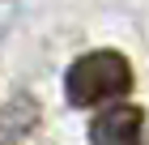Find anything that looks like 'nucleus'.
I'll return each mask as SVG.
<instances>
[{
	"label": "nucleus",
	"mask_w": 149,
	"mask_h": 145,
	"mask_svg": "<svg viewBox=\"0 0 149 145\" xmlns=\"http://www.w3.org/2000/svg\"><path fill=\"white\" fill-rule=\"evenodd\" d=\"M128 90H132V64L119 51H90L64 73V94L72 107H94Z\"/></svg>",
	"instance_id": "nucleus-1"
},
{
	"label": "nucleus",
	"mask_w": 149,
	"mask_h": 145,
	"mask_svg": "<svg viewBox=\"0 0 149 145\" xmlns=\"http://www.w3.org/2000/svg\"><path fill=\"white\" fill-rule=\"evenodd\" d=\"M145 137V111L132 102H111L90 124V145H141Z\"/></svg>",
	"instance_id": "nucleus-2"
},
{
	"label": "nucleus",
	"mask_w": 149,
	"mask_h": 145,
	"mask_svg": "<svg viewBox=\"0 0 149 145\" xmlns=\"http://www.w3.org/2000/svg\"><path fill=\"white\" fill-rule=\"evenodd\" d=\"M34 120H38V107H34V98L30 94H17V98L4 107V115H0V132L4 137H22V132H30L34 128Z\"/></svg>",
	"instance_id": "nucleus-3"
}]
</instances>
